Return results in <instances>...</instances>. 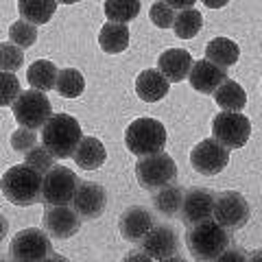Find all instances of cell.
<instances>
[{
	"instance_id": "1",
	"label": "cell",
	"mask_w": 262,
	"mask_h": 262,
	"mask_svg": "<svg viewBox=\"0 0 262 262\" xmlns=\"http://www.w3.org/2000/svg\"><path fill=\"white\" fill-rule=\"evenodd\" d=\"M81 140H83V131L79 127V120L70 114H53L51 120L42 127V144L59 160L75 158Z\"/></svg>"
},
{
	"instance_id": "2",
	"label": "cell",
	"mask_w": 262,
	"mask_h": 262,
	"mask_svg": "<svg viewBox=\"0 0 262 262\" xmlns=\"http://www.w3.org/2000/svg\"><path fill=\"white\" fill-rule=\"evenodd\" d=\"M186 245L194 260L210 262V260L223 258V253L229 245V236L219 221L206 219L190 227V232L186 234Z\"/></svg>"
},
{
	"instance_id": "3",
	"label": "cell",
	"mask_w": 262,
	"mask_h": 262,
	"mask_svg": "<svg viewBox=\"0 0 262 262\" xmlns=\"http://www.w3.org/2000/svg\"><path fill=\"white\" fill-rule=\"evenodd\" d=\"M42 186H44V175L37 173L35 168H31L29 164L11 166L3 175V194L13 206L27 208L42 201Z\"/></svg>"
},
{
	"instance_id": "4",
	"label": "cell",
	"mask_w": 262,
	"mask_h": 262,
	"mask_svg": "<svg viewBox=\"0 0 262 262\" xmlns=\"http://www.w3.org/2000/svg\"><path fill=\"white\" fill-rule=\"evenodd\" d=\"M125 144L138 158L160 153L166 144V129L155 118H138L125 131Z\"/></svg>"
},
{
	"instance_id": "5",
	"label": "cell",
	"mask_w": 262,
	"mask_h": 262,
	"mask_svg": "<svg viewBox=\"0 0 262 262\" xmlns=\"http://www.w3.org/2000/svg\"><path fill=\"white\" fill-rule=\"evenodd\" d=\"M136 177L144 190H158L162 186H168L177 177L175 160L164 151L144 155L136 164Z\"/></svg>"
},
{
	"instance_id": "6",
	"label": "cell",
	"mask_w": 262,
	"mask_h": 262,
	"mask_svg": "<svg viewBox=\"0 0 262 262\" xmlns=\"http://www.w3.org/2000/svg\"><path fill=\"white\" fill-rule=\"evenodd\" d=\"M13 116L18 120L20 127H29V129H42L53 116V107L48 96L42 92V90H27L22 92L15 103L11 105Z\"/></svg>"
},
{
	"instance_id": "7",
	"label": "cell",
	"mask_w": 262,
	"mask_h": 262,
	"mask_svg": "<svg viewBox=\"0 0 262 262\" xmlns=\"http://www.w3.org/2000/svg\"><path fill=\"white\" fill-rule=\"evenodd\" d=\"M212 136L227 149H243L251 136V122L241 112L223 110L212 120Z\"/></svg>"
},
{
	"instance_id": "8",
	"label": "cell",
	"mask_w": 262,
	"mask_h": 262,
	"mask_svg": "<svg viewBox=\"0 0 262 262\" xmlns=\"http://www.w3.org/2000/svg\"><path fill=\"white\" fill-rule=\"evenodd\" d=\"M79 188V177L75 170L66 166H53L44 175L42 201L48 206H70Z\"/></svg>"
},
{
	"instance_id": "9",
	"label": "cell",
	"mask_w": 262,
	"mask_h": 262,
	"mask_svg": "<svg viewBox=\"0 0 262 262\" xmlns=\"http://www.w3.org/2000/svg\"><path fill=\"white\" fill-rule=\"evenodd\" d=\"M229 162V149L225 144H221L216 138H208L201 140L199 144L190 151V164L196 173L201 175H219L221 170L227 166Z\"/></svg>"
},
{
	"instance_id": "10",
	"label": "cell",
	"mask_w": 262,
	"mask_h": 262,
	"mask_svg": "<svg viewBox=\"0 0 262 262\" xmlns=\"http://www.w3.org/2000/svg\"><path fill=\"white\" fill-rule=\"evenodd\" d=\"M249 203L245 201V196L236 190L221 192L214 201V214L212 219L219 221L225 229H241L249 221Z\"/></svg>"
},
{
	"instance_id": "11",
	"label": "cell",
	"mask_w": 262,
	"mask_h": 262,
	"mask_svg": "<svg viewBox=\"0 0 262 262\" xmlns=\"http://www.w3.org/2000/svg\"><path fill=\"white\" fill-rule=\"evenodd\" d=\"M51 253V241L42 229H22L11 238V256L18 262H39Z\"/></svg>"
},
{
	"instance_id": "12",
	"label": "cell",
	"mask_w": 262,
	"mask_h": 262,
	"mask_svg": "<svg viewBox=\"0 0 262 262\" xmlns=\"http://www.w3.org/2000/svg\"><path fill=\"white\" fill-rule=\"evenodd\" d=\"M105 203H107V194H105V188L101 184L79 182V188H77L75 199H72L70 206L75 208V212L81 219L92 221L105 212Z\"/></svg>"
},
{
	"instance_id": "13",
	"label": "cell",
	"mask_w": 262,
	"mask_h": 262,
	"mask_svg": "<svg viewBox=\"0 0 262 262\" xmlns=\"http://www.w3.org/2000/svg\"><path fill=\"white\" fill-rule=\"evenodd\" d=\"M140 245H142V251L146 253V258H151V260H168V258H173L177 253L179 238H177L173 227L158 225L144 236Z\"/></svg>"
},
{
	"instance_id": "14",
	"label": "cell",
	"mask_w": 262,
	"mask_h": 262,
	"mask_svg": "<svg viewBox=\"0 0 262 262\" xmlns=\"http://www.w3.org/2000/svg\"><path fill=\"white\" fill-rule=\"evenodd\" d=\"M214 201L216 196L210 190H206V188H190L184 194V203H182L184 221L188 225H194L206 219H212V214H214Z\"/></svg>"
},
{
	"instance_id": "15",
	"label": "cell",
	"mask_w": 262,
	"mask_h": 262,
	"mask_svg": "<svg viewBox=\"0 0 262 262\" xmlns=\"http://www.w3.org/2000/svg\"><path fill=\"white\" fill-rule=\"evenodd\" d=\"M44 227L46 232L59 241H66L75 236L81 227V216L75 212V208L68 206H51V210L44 214Z\"/></svg>"
},
{
	"instance_id": "16",
	"label": "cell",
	"mask_w": 262,
	"mask_h": 262,
	"mask_svg": "<svg viewBox=\"0 0 262 262\" xmlns=\"http://www.w3.org/2000/svg\"><path fill=\"white\" fill-rule=\"evenodd\" d=\"M153 227V214L142 206H131L129 210H125L118 223L120 236L129 243H142V238Z\"/></svg>"
},
{
	"instance_id": "17",
	"label": "cell",
	"mask_w": 262,
	"mask_h": 262,
	"mask_svg": "<svg viewBox=\"0 0 262 262\" xmlns=\"http://www.w3.org/2000/svg\"><path fill=\"white\" fill-rule=\"evenodd\" d=\"M188 81L190 85L201 94H214L221 83L227 81L225 75V68H221L214 61L210 59H201V61H194L192 63V70L188 75Z\"/></svg>"
},
{
	"instance_id": "18",
	"label": "cell",
	"mask_w": 262,
	"mask_h": 262,
	"mask_svg": "<svg viewBox=\"0 0 262 262\" xmlns=\"http://www.w3.org/2000/svg\"><path fill=\"white\" fill-rule=\"evenodd\" d=\"M192 57L184 48H170V51L162 53L160 59H158V68L164 72L170 83H179V81L188 79L192 70Z\"/></svg>"
},
{
	"instance_id": "19",
	"label": "cell",
	"mask_w": 262,
	"mask_h": 262,
	"mask_svg": "<svg viewBox=\"0 0 262 262\" xmlns=\"http://www.w3.org/2000/svg\"><path fill=\"white\" fill-rule=\"evenodd\" d=\"M168 88H170V81L164 77V72L158 70H144L140 72V77L136 79V92L138 96L146 103H155L164 98L168 94Z\"/></svg>"
},
{
	"instance_id": "20",
	"label": "cell",
	"mask_w": 262,
	"mask_h": 262,
	"mask_svg": "<svg viewBox=\"0 0 262 262\" xmlns=\"http://www.w3.org/2000/svg\"><path fill=\"white\" fill-rule=\"evenodd\" d=\"M105 160H107V151H105V146L98 138H83L75 151L77 166H81L83 170L101 168L105 164Z\"/></svg>"
},
{
	"instance_id": "21",
	"label": "cell",
	"mask_w": 262,
	"mask_h": 262,
	"mask_svg": "<svg viewBox=\"0 0 262 262\" xmlns=\"http://www.w3.org/2000/svg\"><path fill=\"white\" fill-rule=\"evenodd\" d=\"M238 57H241L238 44L232 42V39H227V37H216L206 46V59L214 61L216 66H221V68H225V70L236 66Z\"/></svg>"
},
{
	"instance_id": "22",
	"label": "cell",
	"mask_w": 262,
	"mask_h": 262,
	"mask_svg": "<svg viewBox=\"0 0 262 262\" xmlns=\"http://www.w3.org/2000/svg\"><path fill=\"white\" fill-rule=\"evenodd\" d=\"M98 44L105 53L110 55H118L129 46V27L122 22H107L101 29L98 35Z\"/></svg>"
},
{
	"instance_id": "23",
	"label": "cell",
	"mask_w": 262,
	"mask_h": 262,
	"mask_svg": "<svg viewBox=\"0 0 262 262\" xmlns=\"http://www.w3.org/2000/svg\"><path fill=\"white\" fill-rule=\"evenodd\" d=\"M27 79L31 88L42 90V92H48V90L57 88V79H59V70L57 66L48 59H37L29 66L27 70Z\"/></svg>"
},
{
	"instance_id": "24",
	"label": "cell",
	"mask_w": 262,
	"mask_h": 262,
	"mask_svg": "<svg viewBox=\"0 0 262 262\" xmlns=\"http://www.w3.org/2000/svg\"><path fill=\"white\" fill-rule=\"evenodd\" d=\"M59 0H18V11L22 20H29L37 27H42L55 15Z\"/></svg>"
},
{
	"instance_id": "25",
	"label": "cell",
	"mask_w": 262,
	"mask_h": 262,
	"mask_svg": "<svg viewBox=\"0 0 262 262\" xmlns=\"http://www.w3.org/2000/svg\"><path fill=\"white\" fill-rule=\"evenodd\" d=\"M214 101L221 110H229V112H243V107L247 105V94L245 90L236 83V81H225L221 83L219 90L214 92Z\"/></svg>"
},
{
	"instance_id": "26",
	"label": "cell",
	"mask_w": 262,
	"mask_h": 262,
	"mask_svg": "<svg viewBox=\"0 0 262 262\" xmlns=\"http://www.w3.org/2000/svg\"><path fill=\"white\" fill-rule=\"evenodd\" d=\"M203 27V18H201V11H196V9H179L177 13V18H175V24H173V29H175V35L179 39H192L196 33L201 31Z\"/></svg>"
},
{
	"instance_id": "27",
	"label": "cell",
	"mask_w": 262,
	"mask_h": 262,
	"mask_svg": "<svg viewBox=\"0 0 262 262\" xmlns=\"http://www.w3.org/2000/svg\"><path fill=\"white\" fill-rule=\"evenodd\" d=\"M103 9L110 22L127 24L140 13V0H105Z\"/></svg>"
},
{
	"instance_id": "28",
	"label": "cell",
	"mask_w": 262,
	"mask_h": 262,
	"mask_svg": "<svg viewBox=\"0 0 262 262\" xmlns=\"http://www.w3.org/2000/svg\"><path fill=\"white\" fill-rule=\"evenodd\" d=\"M182 203H184V192L179 190L177 186L168 184L158 188V194H155V208H158L162 214L173 216L177 212H182Z\"/></svg>"
},
{
	"instance_id": "29",
	"label": "cell",
	"mask_w": 262,
	"mask_h": 262,
	"mask_svg": "<svg viewBox=\"0 0 262 262\" xmlns=\"http://www.w3.org/2000/svg\"><path fill=\"white\" fill-rule=\"evenodd\" d=\"M57 92L66 98H77L83 94L85 90V79L77 68H63L59 72V79H57Z\"/></svg>"
},
{
	"instance_id": "30",
	"label": "cell",
	"mask_w": 262,
	"mask_h": 262,
	"mask_svg": "<svg viewBox=\"0 0 262 262\" xmlns=\"http://www.w3.org/2000/svg\"><path fill=\"white\" fill-rule=\"evenodd\" d=\"M9 39L13 44H18L20 48H29L35 44L37 39V24H33L29 20H18L11 24L9 29Z\"/></svg>"
},
{
	"instance_id": "31",
	"label": "cell",
	"mask_w": 262,
	"mask_h": 262,
	"mask_svg": "<svg viewBox=\"0 0 262 262\" xmlns=\"http://www.w3.org/2000/svg\"><path fill=\"white\" fill-rule=\"evenodd\" d=\"M27 155V160H24V164H29L31 168H35L37 173H42V175H46L48 170H51L53 166H55V155L46 149V146L42 144V146H33L31 151H27L24 153Z\"/></svg>"
},
{
	"instance_id": "32",
	"label": "cell",
	"mask_w": 262,
	"mask_h": 262,
	"mask_svg": "<svg viewBox=\"0 0 262 262\" xmlns=\"http://www.w3.org/2000/svg\"><path fill=\"white\" fill-rule=\"evenodd\" d=\"M22 92H20V81L13 72H7L3 70L0 75V105L7 107V105H13L15 98H18Z\"/></svg>"
},
{
	"instance_id": "33",
	"label": "cell",
	"mask_w": 262,
	"mask_h": 262,
	"mask_svg": "<svg viewBox=\"0 0 262 262\" xmlns=\"http://www.w3.org/2000/svg\"><path fill=\"white\" fill-rule=\"evenodd\" d=\"M22 61H24V55H22V48L18 44H13V42L0 44V66H3V70H7V72L20 70Z\"/></svg>"
},
{
	"instance_id": "34",
	"label": "cell",
	"mask_w": 262,
	"mask_h": 262,
	"mask_svg": "<svg viewBox=\"0 0 262 262\" xmlns=\"http://www.w3.org/2000/svg\"><path fill=\"white\" fill-rule=\"evenodd\" d=\"M149 18H151V22L155 24V27H160V29H168V27H173V24H175L177 13H175V9H173V7H170L168 3H164V0H160V3H155V5L151 7Z\"/></svg>"
},
{
	"instance_id": "35",
	"label": "cell",
	"mask_w": 262,
	"mask_h": 262,
	"mask_svg": "<svg viewBox=\"0 0 262 262\" xmlns=\"http://www.w3.org/2000/svg\"><path fill=\"white\" fill-rule=\"evenodd\" d=\"M35 140H37V136H35V129H29V127H20L18 131H13V136H11V146L18 153H27L31 151L33 146H35Z\"/></svg>"
},
{
	"instance_id": "36",
	"label": "cell",
	"mask_w": 262,
	"mask_h": 262,
	"mask_svg": "<svg viewBox=\"0 0 262 262\" xmlns=\"http://www.w3.org/2000/svg\"><path fill=\"white\" fill-rule=\"evenodd\" d=\"M164 3H168L173 9H190L194 0H164Z\"/></svg>"
},
{
	"instance_id": "37",
	"label": "cell",
	"mask_w": 262,
	"mask_h": 262,
	"mask_svg": "<svg viewBox=\"0 0 262 262\" xmlns=\"http://www.w3.org/2000/svg\"><path fill=\"white\" fill-rule=\"evenodd\" d=\"M203 5L208 7V9H221V7H225L229 0H201Z\"/></svg>"
},
{
	"instance_id": "38",
	"label": "cell",
	"mask_w": 262,
	"mask_h": 262,
	"mask_svg": "<svg viewBox=\"0 0 262 262\" xmlns=\"http://www.w3.org/2000/svg\"><path fill=\"white\" fill-rule=\"evenodd\" d=\"M61 5H75V3H79V0H59Z\"/></svg>"
}]
</instances>
